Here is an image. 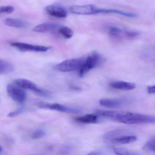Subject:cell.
I'll return each instance as SVG.
<instances>
[{
	"label": "cell",
	"instance_id": "cell-1",
	"mask_svg": "<svg viewBox=\"0 0 155 155\" xmlns=\"http://www.w3.org/2000/svg\"><path fill=\"white\" fill-rule=\"evenodd\" d=\"M96 114L126 124L155 123V116L126 111L97 110Z\"/></svg>",
	"mask_w": 155,
	"mask_h": 155
},
{
	"label": "cell",
	"instance_id": "cell-2",
	"mask_svg": "<svg viewBox=\"0 0 155 155\" xmlns=\"http://www.w3.org/2000/svg\"><path fill=\"white\" fill-rule=\"evenodd\" d=\"M104 61V58L100 54L96 51L92 52L85 58L84 63L79 72L80 77H84L90 71L102 64Z\"/></svg>",
	"mask_w": 155,
	"mask_h": 155
},
{
	"label": "cell",
	"instance_id": "cell-3",
	"mask_svg": "<svg viewBox=\"0 0 155 155\" xmlns=\"http://www.w3.org/2000/svg\"><path fill=\"white\" fill-rule=\"evenodd\" d=\"M108 33L110 37L117 40H133L138 37L139 32L116 26L108 28Z\"/></svg>",
	"mask_w": 155,
	"mask_h": 155
},
{
	"label": "cell",
	"instance_id": "cell-4",
	"mask_svg": "<svg viewBox=\"0 0 155 155\" xmlns=\"http://www.w3.org/2000/svg\"><path fill=\"white\" fill-rule=\"evenodd\" d=\"M85 58L70 59L66 60L54 66V68L58 71L62 72H71L80 70L84 63Z\"/></svg>",
	"mask_w": 155,
	"mask_h": 155
},
{
	"label": "cell",
	"instance_id": "cell-5",
	"mask_svg": "<svg viewBox=\"0 0 155 155\" xmlns=\"http://www.w3.org/2000/svg\"><path fill=\"white\" fill-rule=\"evenodd\" d=\"M13 83L23 89L29 90L34 93L44 97H50L51 94L48 91L38 87L36 84L26 79L19 78L14 80Z\"/></svg>",
	"mask_w": 155,
	"mask_h": 155
},
{
	"label": "cell",
	"instance_id": "cell-6",
	"mask_svg": "<svg viewBox=\"0 0 155 155\" xmlns=\"http://www.w3.org/2000/svg\"><path fill=\"white\" fill-rule=\"evenodd\" d=\"M37 104L40 108H41L47 109L51 110H56V111L65 112V113L77 114V113H81L82 112V110L79 109L70 107L59 103L38 102H37Z\"/></svg>",
	"mask_w": 155,
	"mask_h": 155
},
{
	"label": "cell",
	"instance_id": "cell-7",
	"mask_svg": "<svg viewBox=\"0 0 155 155\" xmlns=\"http://www.w3.org/2000/svg\"><path fill=\"white\" fill-rule=\"evenodd\" d=\"M7 90L9 96L18 103H23L27 97V94L23 89L14 83L8 85Z\"/></svg>",
	"mask_w": 155,
	"mask_h": 155
},
{
	"label": "cell",
	"instance_id": "cell-8",
	"mask_svg": "<svg viewBox=\"0 0 155 155\" xmlns=\"http://www.w3.org/2000/svg\"><path fill=\"white\" fill-rule=\"evenodd\" d=\"M11 46L18 50L20 51H33V52H43L50 49V47L46 46L32 45L28 43L21 42H11Z\"/></svg>",
	"mask_w": 155,
	"mask_h": 155
},
{
	"label": "cell",
	"instance_id": "cell-9",
	"mask_svg": "<svg viewBox=\"0 0 155 155\" xmlns=\"http://www.w3.org/2000/svg\"><path fill=\"white\" fill-rule=\"evenodd\" d=\"M97 7L94 5L89 4L84 5H73L70 7L69 9L71 13L77 15H95Z\"/></svg>",
	"mask_w": 155,
	"mask_h": 155
},
{
	"label": "cell",
	"instance_id": "cell-10",
	"mask_svg": "<svg viewBox=\"0 0 155 155\" xmlns=\"http://www.w3.org/2000/svg\"><path fill=\"white\" fill-rule=\"evenodd\" d=\"M46 12L50 16L59 18H64L68 16L67 10L60 5L53 4L46 7Z\"/></svg>",
	"mask_w": 155,
	"mask_h": 155
},
{
	"label": "cell",
	"instance_id": "cell-11",
	"mask_svg": "<svg viewBox=\"0 0 155 155\" xmlns=\"http://www.w3.org/2000/svg\"><path fill=\"white\" fill-rule=\"evenodd\" d=\"M127 100L124 98H104L99 101L100 105L106 107L114 108H118L125 105Z\"/></svg>",
	"mask_w": 155,
	"mask_h": 155
},
{
	"label": "cell",
	"instance_id": "cell-12",
	"mask_svg": "<svg viewBox=\"0 0 155 155\" xmlns=\"http://www.w3.org/2000/svg\"><path fill=\"white\" fill-rule=\"evenodd\" d=\"M60 27L58 24L54 22H47L37 25L33 28L35 32L38 33L51 32L58 29Z\"/></svg>",
	"mask_w": 155,
	"mask_h": 155
},
{
	"label": "cell",
	"instance_id": "cell-13",
	"mask_svg": "<svg viewBox=\"0 0 155 155\" xmlns=\"http://www.w3.org/2000/svg\"><path fill=\"white\" fill-rule=\"evenodd\" d=\"M5 25L9 27H13L17 28H27L29 24L28 22L17 18H7L4 21Z\"/></svg>",
	"mask_w": 155,
	"mask_h": 155
},
{
	"label": "cell",
	"instance_id": "cell-14",
	"mask_svg": "<svg viewBox=\"0 0 155 155\" xmlns=\"http://www.w3.org/2000/svg\"><path fill=\"white\" fill-rule=\"evenodd\" d=\"M111 87L120 90L128 91L134 89L136 87L135 84L124 81H115L110 83Z\"/></svg>",
	"mask_w": 155,
	"mask_h": 155
},
{
	"label": "cell",
	"instance_id": "cell-15",
	"mask_svg": "<svg viewBox=\"0 0 155 155\" xmlns=\"http://www.w3.org/2000/svg\"><path fill=\"white\" fill-rule=\"evenodd\" d=\"M137 137L133 135H123L110 140L113 144H126L132 143L137 140Z\"/></svg>",
	"mask_w": 155,
	"mask_h": 155
},
{
	"label": "cell",
	"instance_id": "cell-16",
	"mask_svg": "<svg viewBox=\"0 0 155 155\" xmlns=\"http://www.w3.org/2000/svg\"><path fill=\"white\" fill-rule=\"evenodd\" d=\"M14 65L9 61L5 60H0V74L6 75L13 72Z\"/></svg>",
	"mask_w": 155,
	"mask_h": 155
},
{
	"label": "cell",
	"instance_id": "cell-17",
	"mask_svg": "<svg viewBox=\"0 0 155 155\" xmlns=\"http://www.w3.org/2000/svg\"><path fill=\"white\" fill-rule=\"evenodd\" d=\"M76 120L79 123L84 124H92L97 122L98 116L96 114H86L76 118Z\"/></svg>",
	"mask_w": 155,
	"mask_h": 155
},
{
	"label": "cell",
	"instance_id": "cell-18",
	"mask_svg": "<svg viewBox=\"0 0 155 155\" xmlns=\"http://www.w3.org/2000/svg\"><path fill=\"white\" fill-rule=\"evenodd\" d=\"M58 31L60 34H61L65 38H71L73 35V31L68 27L61 26Z\"/></svg>",
	"mask_w": 155,
	"mask_h": 155
},
{
	"label": "cell",
	"instance_id": "cell-19",
	"mask_svg": "<svg viewBox=\"0 0 155 155\" xmlns=\"http://www.w3.org/2000/svg\"><path fill=\"white\" fill-rule=\"evenodd\" d=\"M142 149L145 151L155 153V137L148 140L145 143Z\"/></svg>",
	"mask_w": 155,
	"mask_h": 155
},
{
	"label": "cell",
	"instance_id": "cell-20",
	"mask_svg": "<svg viewBox=\"0 0 155 155\" xmlns=\"http://www.w3.org/2000/svg\"><path fill=\"white\" fill-rule=\"evenodd\" d=\"M46 132L42 129H38L34 131L31 134V137L33 139H38L43 137L46 135Z\"/></svg>",
	"mask_w": 155,
	"mask_h": 155
},
{
	"label": "cell",
	"instance_id": "cell-21",
	"mask_svg": "<svg viewBox=\"0 0 155 155\" xmlns=\"http://www.w3.org/2000/svg\"><path fill=\"white\" fill-rule=\"evenodd\" d=\"M114 151L117 155H134L135 153L128 150L122 148H114Z\"/></svg>",
	"mask_w": 155,
	"mask_h": 155
},
{
	"label": "cell",
	"instance_id": "cell-22",
	"mask_svg": "<svg viewBox=\"0 0 155 155\" xmlns=\"http://www.w3.org/2000/svg\"><path fill=\"white\" fill-rule=\"evenodd\" d=\"M14 11V8L12 6H3L0 8V13L11 14Z\"/></svg>",
	"mask_w": 155,
	"mask_h": 155
},
{
	"label": "cell",
	"instance_id": "cell-23",
	"mask_svg": "<svg viewBox=\"0 0 155 155\" xmlns=\"http://www.w3.org/2000/svg\"><path fill=\"white\" fill-rule=\"evenodd\" d=\"M24 111H25V109L24 108H20L15 111L10 112L8 115V117H17V116L22 114L23 112H24Z\"/></svg>",
	"mask_w": 155,
	"mask_h": 155
},
{
	"label": "cell",
	"instance_id": "cell-24",
	"mask_svg": "<svg viewBox=\"0 0 155 155\" xmlns=\"http://www.w3.org/2000/svg\"><path fill=\"white\" fill-rule=\"evenodd\" d=\"M71 146H69V145H67V146H65L61 148V154H67L69 153L70 152H71Z\"/></svg>",
	"mask_w": 155,
	"mask_h": 155
},
{
	"label": "cell",
	"instance_id": "cell-25",
	"mask_svg": "<svg viewBox=\"0 0 155 155\" xmlns=\"http://www.w3.org/2000/svg\"><path fill=\"white\" fill-rule=\"evenodd\" d=\"M147 91L149 94H155V85L148 87Z\"/></svg>",
	"mask_w": 155,
	"mask_h": 155
},
{
	"label": "cell",
	"instance_id": "cell-26",
	"mask_svg": "<svg viewBox=\"0 0 155 155\" xmlns=\"http://www.w3.org/2000/svg\"><path fill=\"white\" fill-rule=\"evenodd\" d=\"M71 89H72L75 90L76 91L81 90V88L79 87H76V86H71Z\"/></svg>",
	"mask_w": 155,
	"mask_h": 155
}]
</instances>
